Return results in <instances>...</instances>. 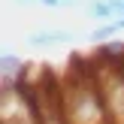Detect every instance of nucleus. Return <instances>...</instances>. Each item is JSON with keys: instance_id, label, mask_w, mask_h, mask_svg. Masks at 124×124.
<instances>
[{"instance_id": "39448f33", "label": "nucleus", "mask_w": 124, "mask_h": 124, "mask_svg": "<svg viewBox=\"0 0 124 124\" xmlns=\"http://www.w3.org/2000/svg\"><path fill=\"white\" fill-rule=\"evenodd\" d=\"M82 0H39V6H48V9H61V6H79Z\"/></svg>"}, {"instance_id": "7ed1b4c3", "label": "nucleus", "mask_w": 124, "mask_h": 124, "mask_svg": "<svg viewBox=\"0 0 124 124\" xmlns=\"http://www.w3.org/2000/svg\"><path fill=\"white\" fill-rule=\"evenodd\" d=\"M18 73H21V58L12 52H3V85L18 82Z\"/></svg>"}, {"instance_id": "20e7f679", "label": "nucleus", "mask_w": 124, "mask_h": 124, "mask_svg": "<svg viewBox=\"0 0 124 124\" xmlns=\"http://www.w3.org/2000/svg\"><path fill=\"white\" fill-rule=\"evenodd\" d=\"M121 30H124V27H121L118 21H106V24H100L97 30H91L88 39H91V42H106V39H112L115 33H121Z\"/></svg>"}, {"instance_id": "f257e3e1", "label": "nucleus", "mask_w": 124, "mask_h": 124, "mask_svg": "<svg viewBox=\"0 0 124 124\" xmlns=\"http://www.w3.org/2000/svg\"><path fill=\"white\" fill-rule=\"evenodd\" d=\"M70 39H73V30H64V27H42L24 36L30 48H54V46H67Z\"/></svg>"}, {"instance_id": "0eeeda50", "label": "nucleus", "mask_w": 124, "mask_h": 124, "mask_svg": "<svg viewBox=\"0 0 124 124\" xmlns=\"http://www.w3.org/2000/svg\"><path fill=\"white\" fill-rule=\"evenodd\" d=\"M118 24H121V27H124V15H121V18H118Z\"/></svg>"}, {"instance_id": "423d86ee", "label": "nucleus", "mask_w": 124, "mask_h": 124, "mask_svg": "<svg viewBox=\"0 0 124 124\" xmlns=\"http://www.w3.org/2000/svg\"><path fill=\"white\" fill-rule=\"evenodd\" d=\"M15 3H21V6H36L39 0H15Z\"/></svg>"}, {"instance_id": "f03ea898", "label": "nucleus", "mask_w": 124, "mask_h": 124, "mask_svg": "<svg viewBox=\"0 0 124 124\" xmlns=\"http://www.w3.org/2000/svg\"><path fill=\"white\" fill-rule=\"evenodd\" d=\"M85 9H88V18H94V21H100V24L118 21V15H115V9H112V3H109V0H91Z\"/></svg>"}]
</instances>
